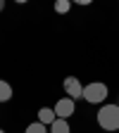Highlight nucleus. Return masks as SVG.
I'll return each instance as SVG.
<instances>
[{
  "label": "nucleus",
  "mask_w": 119,
  "mask_h": 133,
  "mask_svg": "<svg viewBox=\"0 0 119 133\" xmlns=\"http://www.w3.org/2000/svg\"><path fill=\"white\" fill-rule=\"evenodd\" d=\"M98 126L103 128V131H110V133H114V131H119V105H112V102H107V105H103L98 109Z\"/></svg>",
  "instance_id": "obj_1"
},
{
  "label": "nucleus",
  "mask_w": 119,
  "mask_h": 133,
  "mask_svg": "<svg viewBox=\"0 0 119 133\" xmlns=\"http://www.w3.org/2000/svg\"><path fill=\"white\" fill-rule=\"evenodd\" d=\"M107 95H110V88L105 83H100V81H93V83H86V86H83V100L91 102V105L105 102Z\"/></svg>",
  "instance_id": "obj_2"
},
{
  "label": "nucleus",
  "mask_w": 119,
  "mask_h": 133,
  "mask_svg": "<svg viewBox=\"0 0 119 133\" xmlns=\"http://www.w3.org/2000/svg\"><path fill=\"white\" fill-rule=\"evenodd\" d=\"M53 109L57 114V119H69V116L74 114V109H76V102H74L72 97H60Z\"/></svg>",
  "instance_id": "obj_3"
},
{
  "label": "nucleus",
  "mask_w": 119,
  "mask_h": 133,
  "mask_svg": "<svg viewBox=\"0 0 119 133\" xmlns=\"http://www.w3.org/2000/svg\"><path fill=\"white\" fill-rule=\"evenodd\" d=\"M64 93H67V97H72L74 102H76V100H81V97H83V86H81V81H79L76 76H67V78H64Z\"/></svg>",
  "instance_id": "obj_4"
},
{
  "label": "nucleus",
  "mask_w": 119,
  "mask_h": 133,
  "mask_svg": "<svg viewBox=\"0 0 119 133\" xmlns=\"http://www.w3.org/2000/svg\"><path fill=\"white\" fill-rule=\"evenodd\" d=\"M55 119H57V114H55L53 107H41V109H38V121H41L43 126H50Z\"/></svg>",
  "instance_id": "obj_5"
},
{
  "label": "nucleus",
  "mask_w": 119,
  "mask_h": 133,
  "mask_svg": "<svg viewBox=\"0 0 119 133\" xmlns=\"http://www.w3.org/2000/svg\"><path fill=\"white\" fill-rule=\"evenodd\" d=\"M48 133H72V126H69L67 119H55L48 126Z\"/></svg>",
  "instance_id": "obj_6"
},
{
  "label": "nucleus",
  "mask_w": 119,
  "mask_h": 133,
  "mask_svg": "<svg viewBox=\"0 0 119 133\" xmlns=\"http://www.w3.org/2000/svg\"><path fill=\"white\" fill-rule=\"evenodd\" d=\"M12 95H14V93H12V86H10L7 81L0 78V102H10Z\"/></svg>",
  "instance_id": "obj_7"
},
{
  "label": "nucleus",
  "mask_w": 119,
  "mask_h": 133,
  "mask_svg": "<svg viewBox=\"0 0 119 133\" xmlns=\"http://www.w3.org/2000/svg\"><path fill=\"white\" fill-rule=\"evenodd\" d=\"M24 133H48V126H43L41 121H33V124H29L26 126V131Z\"/></svg>",
  "instance_id": "obj_8"
},
{
  "label": "nucleus",
  "mask_w": 119,
  "mask_h": 133,
  "mask_svg": "<svg viewBox=\"0 0 119 133\" xmlns=\"http://www.w3.org/2000/svg\"><path fill=\"white\" fill-rule=\"evenodd\" d=\"M69 10H72L69 0H57V3H55V12L57 14H64V12H69Z\"/></svg>",
  "instance_id": "obj_9"
},
{
  "label": "nucleus",
  "mask_w": 119,
  "mask_h": 133,
  "mask_svg": "<svg viewBox=\"0 0 119 133\" xmlns=\"http://www.w3.org/2000/svg\"><path fill=\"white\" fill-rule=\"evenodd\" d=\"M5 10V0H0V12H3Z\"/></svg>",
  "instance_id": "obj_10"
},
{
  "label": "nucleus",
  "mask_w": 119,
  "mask_h": 133,
  "mask_svg": "<svg viewBox=\"0 0 119 133\" xmlns=\"http://www.w3.org/2000/svg\"><path fill=\"white\" fill-rule=\"evenodd\" d=\"M0 133H5V128H0Z\"/></svg>",
  "instance_id": "obj_11"
},
{
  "label": "nucleus",
  "mask_w": 119,
  "mask_h": 133,
  "mask_svg": "<svg viewBox=\"0 0 119 133\" xmlns=\"http://www.w3.org/2000/svg\"><path fill=\"white\" fill-rule=\"evenodd\" d=\"M117 105H119V102H117Z\"/></svg>",
  "instance_id": "obj_12"
}]
</instances>
